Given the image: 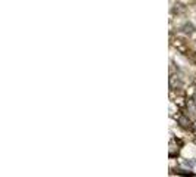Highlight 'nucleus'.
Segmentation results:
<instances>
[{
	"label": "nucleus",
	"mask_w": 196,
	"mask_h": 177,
	"mask_svg": "<svg viewBox=\"0 0 196 177\" xmlns=\"http://www.w3.org/2000/svg\"><path fill=\"white\" fill-rule=\"evenodd\" d=\"M187 58H190V61L193 62V64H196V53L195 52H187Z\"/></svg>",
	"instance_id": "nucleus-6"
},
{
	"label": "nucleus",
	"mask_w": 196,
	"mask_h": 177,
	"mask_svg": "<svg viewBox=\"0 0 196 177\" xmlns=\"http://www.w3.org/2000/svg\"><path fill=\"white\" fill-rule=\"evenodd\" d=\"M183 31H184L186 34H193V33H195V27H193L192 24H189V22H186V24L183 25Z\"/></svg>",
	"instance_id": "nucleus-5"
},
{
	"label": "nucleus",
	"mask_w": 196,
	"mask_h": 177,
	"mask_svg": "<svg viewBox=\"0 0 196 177\" xmlns=\"http://www.w3.org/2000/svg\"><path fill=\"white\" fill-rule=\"evenodd\" d=\"M178 152H180V143L177 142L174 137H171V140H169V149H168L169 158L177 157V155H178Z\"/></svg>",
	"instance_id": "nucleus-3"
},
{
	"label": "nucleus",
	"mask_w": 196,
	"mask_h": 177,
	"mask_svg": "<svg viewBox=\"0 0 196 177\" xmlns=\"http://www.w3.org/2000/svg\"><path fill=\"white\" fill-rule=\"evenodd\" d=\"M171 44L174 46V47L180 52V53H187L189 52V46H187V43L184 40H182V39H173V41H171Z\"/></svg>",
	"instance_id": "nucleus-1"
},
{
	"label": "nucleus",
	"mask_w": 196,
	"mask_h": 177,
	"mask_svg": "<svg viewBox=\"0 0 196 177\" xmlns=\"http://www.w3.org/2000/svg\"><path fill=\"white\" fill-rule=\"evenodd\" d=\"M192 131H193V133H196V121L193 123V126H192Z\"/></svg>",
	"instance_id": "nucleus-7"
},
{
	"label": "nucleus",
	"mask_w": 196,
	"mask_h": 177,
	"mask_svg": "<svg viewBox=\"0 0 196 177\" xmlns=\"http://www.w3.org/2000/svg\"><path fill=\"white\" fill-rule=\"evenodd\" d=\"M182 87V80L177 77V75H169V88L171 90H177V88Z\"/></svg>",
	"instance_id": "nucleus-4"
},
{
	"label": "nucleus",
	"mask_w": 196,
	"mask_h": 177,
	"mask_svg": "<svg viewBox=\"0 0 196 177\" xmlns=\"http://www.w3.org/2000/svg\"><path fill=\"white\" fill-rule=\"evenodd\" d=\"M177 124L186 130H192V126H193V123L189 120V117L184 115V114H178L177 115Z\"/></svg>",
	"instance_id": "nucleus-2"
}]
</instances>
